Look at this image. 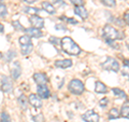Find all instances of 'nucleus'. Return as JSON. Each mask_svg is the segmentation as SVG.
<instances>
[{"label": "nucleus", "instance_id": "nucleus-19", "mask_svg": "<svg viewBox=\"0 0 129 122\" xmlns=\"http://www.w3.org/2000/svg\"><path fill=\"white\" fill-rule=\"evenodd\" d=\"M17 103H18V105L23 110H26L28 108V104H29V99H27L26 98V96L23 95V94H20L18 96V98H17Z\"/></svg>", "mask_w": 129, "mask_h": 122}, {"label": "nucleus", "instance_id": "nucleus-5", "mask_svg": "<svg viewBox=\"0 0 129 122\" xmlns=\"http://www.w3.org/2000/svg\"><path fill=\"white\" fill-rule=\"evenodd\" d=\"M82 120L84 122H99L100 121V116L96 112L95 110H87L82 114Z\"/></svg>", "mask_w": 129, "mask_h": 122}, {"label": "nucleus", "instance_id": "nucleus-16", "mask_svg": "<svg viewBox=\"0 0 129 122\" xmlns=\"http://www.w3.org/2000/svg\"><path fill=\"white\" fill-rule=\"evenodd\" d=\"M112 92H113V94H114V96H115L116 98L125 99V100L128 99V96L126 94V92H125L124 90L120 89V88H112Z\"/></svg>", "mask_w": 129, "mask_h": 122}, {"label": "nucleus", "instance_id": "nucleus-21", "mask_svg": "<svg viewBox=\"0 0 129 122\" xmlns=\"http://www.w3.org/2000/svg\"><path fill=\"white\" fill-rule=\"evenodd\" d=\"M23 11L27 14H30V15H37L41 10L38 9V8H34V7H24Z\"/></svg>", "mask_w": 129, "mask_h": 122}, {"label": "nucleus", "instance_id": "nucleus-20", "mask_svg": "<svg viewBox=\"0 0 129 122\" xmlns=\"http://www.w3.org/2000/svg\"><path fill=\"white\" fill-rule=\"evenodd\" d=\"M120 117L125 118V119H129V100L127 99L126 103L123 104L120 108Z\"/></svg>", "mask_w": 129, "mask_h": 122}, {"label": "nucleus", "instance_id": "nucleus-39", "mask_svg": "<svg viewBox=\"0 0 129 122\" xmlns=\"http://www.w3.org/2000/svg\"><path fill=\"white\" fill-rule=\"evenodd\" d=\"M123 65L129 69V59H128V58H124V59H123Z\"/></svg>", "mask_w": 129, "mask_h": 122}, {"label": "nucleus", "instance_id": "nucleus-14", "mask_svg": "<svg viewBox=\"0 0 129 122\" xmlns=\"http://www.w3.org/2000/svg\"><path fill=\"white\" fill-rule=\"evenodd\" d=\"M74 14L78 15V17H81V19H83V20H86L88 17V12H87V10L85 9L84 6L74 7Z\"/></svg>", "mask_w": 129, "mask_h": 122}, {"label": "nucleus", "instance_id": "nucleus-1", "mask_svg": "<svg viewBox=\"0 0 129 122\" xmlns=\"http://www.w3.org/2000/svg\"><path fill=\"white\" fill-rule=\"evenodd\" d=\"M60 45H62V51L69 55L78 56L82 53L81 48L76 44V42L70 37H64L62 40H60Z\"/></svg>", "mask_w": 129, "mask_h": 122}, {"label": "nucleus", "instance_id": "nucleus-24", "mask_svg": "<svg viewBox=\"0 0 129 122\" xmlns=\"http://www.w3.org/2000/svg\"><path fill=\"white\" fill-rule=\"evenodd\" d=\"M32 49H34L32 43L27 44V45H23V46H20V52H22V54L23 55H28V54H30L31 53Z\"/></svg>", "mask_w": 129, "mask_h": 122}, {"label": "nucleus", "instance_id": "nucleus-41", "mask_svg": "<svg viewBox=\"0 0 129 122\" xmlns=\"http://www.w3.org/2000/svg\"><path fill=\"white\" fill-rule=\"evenodd\" d=\"M22 1L26 2V3H28V5H34V3H36L38 0H22Z\"/></svg>", "mask_w": 129, "mask_h": 122}, {"label": "nucleus", "instance_id": "nucleus-8", "mask_svg": "<svg viewBox=\"0 0 129 122\" xmlns=\"http://www.w3.org/2000/svg\"><path fill=\"white\" fill-rule=\"evenodd\" d=\"M37 93L38 95L40 96L41 98H48L51 96V92H50V89L48 88L46 84H42V85H38L37 87Z\"/></svg>", "mask_w": 129, "mask_h": 122}, {"label": "nucleus", "instance_id": "nucleus-11", "mask_svg": "<svg viewBox=\"0 0 129 122\" xmlns=\"http://www.w3.org/2000/svg\"><path fill=\"white\" fill-rule=\"evenodd\" d=\"M29 104L34 108H41L42 107V98L38 94H30L29 95Z\"/></svg>", "mask_w": 129, "mask_h": 122}, {"label": "nucleus", "instance_id": "nucleus-33", "mask_svg": "<svg viewBox=\"0 0 129 122\" xmlns=\"http://www.w3.org/2000/svg\"><path fill=\"white\" fill-rule=\"evenodd\" d=\"M12 26L15 28L16 30H23V31H25V28L22 26L18 21H13V22H12Z\"/></svg>", "mask_w": 129, "mask_h": 122}, {"label": "nucleus", "instance_id": "nucleus-3", "mask_svg": "<svg viewBox=\"0 0 129 122\" xmlns=\"http://www.w3.org/2000/svg\"><path fill=\"white\" fill-rule=\"evenodd\" d=\"M101 67L106 71H112V73H120V65L118 60L112 56H108L104 62L101 63Z\"/></svg>", "mask_w": 129, "mask_h": 122}, {"label": "nucleus", "instance_id": "nucleus-10", "mask_svg": "<svg viewBox=\"0 0 129 122\" xmlns=\"http://www.w3.org/2000/svg\"><path fill=\"white\" fill-rule=\"evenodd\" d=\"M22 75V67H20V64L18 62H14L13 63V66L11 68V78L16 80L18 79L20 76Z\"/></svg>", "mask_w": 129, "mask_h": 122}, {"label": "nucleus", "instance_id": "nucleus-23", "mask_svg": "<svg viewBox=\"0 0 129 122\" xmlns=\"http://www.w3.org/2000/svg\"><path fill=\"white\" fill-rule=\"evenodd\" d=\"M16 51L15 50H9L8 52L6 53V55H4V60L6 63H10V62H12L14 57H16Z\"/></svg>", "mask_w": 129, "mask_h": 122}, {"label": "nucleus", "instance_id": "nucleus-17", "mask_svg": "<svg viewBox=\"0 0 129 122\" xmlns=\"http://www.w3.org/2000/svg\"><path fill=\"white\" fill-rule=\"evenodd\" d=\"M42 9L44 10L45 12H48V14H55L56 13L55 7H54L53 3L50 2V1H43L42 2Z\"/></svg>", "mask_w": 129, "mask_h": 122}, {"label": "nucleus", "instance_id": "nucleus-4", "mask_svg": "<svg viewBox=\"0 0 129 122\" xmlns=\"http://www.w3.org/2000/svg\"><path fill=\"white\" fill-rule=\"evenodd\" d=\"M68 90L73 95H82L85 92V84L80 79H72L68 84Z\"/></svg>", "mask_w": 129, "mask_h": 122}, {"label": "nucleus", "instance_id": "nucleus-22", "mask_svg": "<svg viewBox=\"0 0 129 122\" xmlns=\"http://www.w3.org/2000/svg\"><path fill=\"white\" fill-rule=\"evenodd\" d=\"M18 42H20V46H23V45H27V44L32 43V41H31V37H29L28 35H25V36H22V37H20Z\"/></svg>", "mask_w": 129, "mask_h": 122}, {"label": "nucleus", "instance_id": "nucleus-32", "mask_svg": "<svg viewBox=\"0 0 129 122\" xmlns=\"http://www.w3.org/2000/svg\"><path fill=\"white\" fill-rule=\"evenodd\" d=\"M109 105V98L108 97H103L99 100V106L101 107V108H106Z\"/></svg>", "mask_w": 129, "mask_h": 122}, {"label": "nucleus", "instance_id": "nucleus-9", "mask_svg": "<svg viewBox=\"0 0 129 122\" xmlns=\"http://www.w3.org/2000/svg\"><path fill=\"white\" fill-rule=\"evenodd\" d=\"M25 33L31 38H42L43 37V33L41 29L36 27H29V28H25Z\"/></svg>", "mask_w": 129, "mask_h": 122}, {"label": "nucleus", "instance_id": "nucleus-27", "mask_svg": "<svg viewBox=\"0 0 129 122\" xmlns=\"http://www.w3.org/2000/svg\"><path fill=\"white\" fill-rule=\"evenodd\" d=\"M0 122H11V118L6 111H2L0 114Z\"/></svg>", "mask_w": 129, "mask_h": 122}, {"label": "nucleus", "instance_id": "nucleus-40", "mask_svg": "<svg viewBox=\"0 0 129 122\" xmlns=\"http://www.w3.org/2000/svg\"><path fill=\"white\" fill-rule=\"evenodd\" d=\"M122 75H123L124 77H127V79L129 80V73H128V68L126 70H122Z\"/></svg>", "mask_w": 129, "mask_h": 122}, {"label": "nucleus", "instance_id": "nucleus-37", "mask_svg": "<svg viewBox=\"0 0 129 122\" xmlns=\"http://www.w3.org/2000/svg\"><path fill=\"white\" fill-rule=\"evenodd\" d=\"M50 2L55 3L56 6H66V3H64L62 0H50Z\"/></svg>", "mask_w": 129, "mask_h": 122}, {"label": "nucleus", "instance_id": "nucleus-29", "mask_svg": "<svg viewBox=\"0 0 129 122\" xmlns=\"http://www.w3.org/2000/svg\"><path fill=\"white\" fill-rule=\"evenodd\" d=\"M8 15V8L6 5H3L2 2H0V16L4 17Z\"/></svg>", "mask_w": 129, "mask_h": 122}, {"label": "nucleus", "instance_id": "nucleus-31", "mask_svg": "<svg viewBox=\"0 0 129 122\" xmlns=\"http://www.w3.org/2000/svg\"><path fill=\"white\" fill-rule=\"evenodd\" d=\"M32 121L34 122H44V117H43L42 113H39V114H36V116H32Z\"/></svg>", "mask_w": 129, "mask_h": 122}, {"label": "nucleus", "instance_id": "nucleus-2", "mask_svg": "<svg viewBox=\"0 0 129 122\" xmlns=\"http://www.w3.org/2000/svg\"><path fill=\"white\" fill-rule=\"evenodd\" d=\"M102 37L109 40H123L125 38V34L123 31H120L116 29L115 27H113L112 25L106 24L102 28Z\"/></svg>", "mask_w": 129, "mask_h": 122}, {"label": "nucleus", "instance_id": "nucleus-6", "mask_svg": "<svg viewBox=\"0 0 129 122\" xmlns=\"http://www.w3.org/2000/svg\"><path fill=\"white\" fill-rule=\"evenodd\" d=\"M13 89V83L11 78L8 76H1V90L4 93H9L12 91Z\"/></svg>", "mask_w": 129, "mask_h": 122}, {"label": "nucleus", "instance_id": "nucleus-12", "mask_svg": "<svg viewBox=\"0 0 129 122\" xmlns=\"http://www.w3.org/2000/svg\"><path fill=\"white\" fill-rule=\"evenodd\" d=\"M54 65L57 68H60V69H67L72 66V60L70 58H64V59H58L54 63Z\"/></svg>", "mask_w": 129, "mask_h": 122}, {"label": "nucleus", "instance_id": "nucleus-34", "mask_svg": "<svg viewBox=\"0 0 129 122\" xmlns=\"http://www.w3.org/2000/svg\"><path fill=\"white\" fill-rule=\"evenodd\" d=\"M106 43L109 46H111V48H113V49L120 48V45H118L117 43H115V40H109V39H106Z\"/></svg>", "mask_w": 129, "mask_h": 122}, {"label": "nucleus", "instance_id": "nucleus-43", "mask_svg": "<svg viewBox=\"0 0 129 122\" xmlns=\"http://www.w3.org/2000/svg\"><path fill=\"white\" fill-rule=\"evenodd\" d=\"M127 48H128V50H129V43H127Z\"/></svg>", "mask_w": 129, "mask_h": 122}, {"label": "nucleus", "instance_id": "nucleus-18", "mask_svg": "<svg viewBox=\"0 0 129 122\" xmlns=\"http://www.w3.org/2000/svg\"><path fill=\"white\" fill-rule=\"evenodd\" d=\"M118 118H120V110H118L117 108H111L108 112V119L109 120H116Z\"/></svg>", "mask_w": 129, "mask_h": 122}, {"label": "nucleus", "instance_id": "nucleus-35", "mask_svg": "<svg viewBox=\"0 0 129 122\" xmlns=\"http://www.w3.org/2000/svg\"><path fill=\"white\" fill-rule=\"evenodd\" d=\"M123 20H124L125 24L129 26V10H127V11L124 12V14H123Z\"/></svg>", "mask_w": 129, "mask_h": 122}, {"label": "nucleus", "instance_id": "nucleus-42", "mask_svg": "<svg viewBox=\"0 0 129 122\" xmlns=\"http://www.w3.org/2000/svg\"><path fill=\"white\" fill-rule=\"evenodd\" d=\"M3 31H4V26L0 23V33H3Z\"/></svg>", "mask_w": 129, "mask_h": 122}, {"label": "nucleus", "instance_id": "nucleus-25", "mask_svg": "<svg viewBox=\"0 0 129 122\" xmlns=\"http://www.w3.org/2000/svg\"><path fill=\"white\" fill-rule=\"evenodd\" d=\"M100 2L104 7H108V8H114V7H116V0H100Z\"/></svg>", "mask_w": 129, "mask_h": 122}, {"label": "nucleus", "instance_id": "nucleus-36", "mask_svg": "<svg viewBox=\"0 0 129 122\" xmlns=\"http://www.w3.org/2000/svg\"><path fill=\"white\" fill-rule=\"evenodd\" d=\"M70 2L72 3L74 7H76V6H83L84 5V0H70Z\"/></svg>", "mask_w": 129, "mask_h": 122}, {"label": "nucleus", "instance_id": "nucleus-26", "mask_svg": "<svg viewBox=\"0 0 129 122\" xmlns=\"http://www.w3.org/2000/svg\"><path fill=\"white\" fill-rule=\"evenodd\" d=\"M110 21H112V22L114 24H116V26H118V27H124V25H125V22H124L123 17H115V19L111 17Z\"/></svg>", "mask_w": 129, "mask_h": 122}, {"label": "nucleus", "instance_id": "nucleus-15", "mask_svg": "<svg viewBox=\"0 0 129 122\" xmlns=\"http://www.w3.org/2000/svg\"><path fill=\"white\" fill-rule=\"evenodd\" d=\"M95 92L98 93V94H106L109 92V89L103 82L97 80L95 83Z\"/></svg>", "mask_w": 129, "mask_h": 122}, {"label": "nucleus", "instance_id": "nucleus-28", "mask_svg": "<svg viewBox=\"0 0 129 122\" xmlns=\"http://www.w3.org/2000/svg\"><path fill=\"white\" fill-rule=\"evenodd\" d=\"M59 20H62V21H64V22H67V23H69V24H73V25H78V22L76 20H74V19H70V17H67V16H64V15H62L59 17Z\"/></svg>", "mask_w": 129, "mask_h": 122}, {"label": "nucleus", "instance_id": "nucleus-13", "mask_svg": "<svg viewBox=\"0 0 129 122\" xmlns=\"http://www.w3.org/2000/svg\"><path fill=\"white\" fill-rule=\"evenodd\" d=\"M34 80L38 85H42V84H46V82L48 81V78L43 73H36L34 75Z\"/></svg>", "mask_w": 129, "mask_h": 122}, {"label": "nucleus", "instance_id": "nucleus-44", "mask_svg": "<svg viewBox=\"0 0 129 122\" xmlns=\"http://www.w3.org/2000/svg\"><path fill=\"white\" fill-rule=\"evenodd\" d=\"M1 57H2V54H1V53H0V58H1Z\"/></svg>", "mask_w": 129, "mask_h": 122}, {"label": "nucleus", "instance_id": "nucleus-45", "mask_svg": "<svg viewBox=\"0 0 129 122\" xmlns=\"http://www.w3.org/2000/svg\"><path fill=\"white\" fill-rule=\"evenodd\" d=\"M2 1H3V0H0V2H2Z\"/></svg>", "mask_w": 129, "mask_h": 122}, {"label": "nucleus", "instance_id": "nucleus-30", "mask_svg": "<svg viewBox=\"0 0 129 122\" xmlns=\"http://www.w3.org/2000/svg\"><path fill=\"white\" fill-rule=\"evenodd\" d=\"M60 40H62V39L57 38V37H55V36H52V37H50L48 42H50L51 44L57 46V45H59V44H60Z\"/></svg>", "mask_w": 129, "mask_h": 122}, {"label": "nucleus", "instance_id": "nucleus-38", "mask_svg": "<svg viewBox=\"0 0 129 122\" xmlns=\"http://www.w3.org/2000/svg\"><path fill=\"white\" fill-rule=\"evenodd\" d=\"M55 29L56 30H64L66 31L67 28H66V26H64V25H62V24H57V25H55Z\"/></svg>", "mask_w": 129, "mask_h": 122}, {"label": "nucleus", "instance_id": "nucleus-7", "mask_svg": "<svg viewBox=\"0 0 129 122\" xmlns=\"http://www.w3.org/2000/svg\"><path fill=\"white\" fill-rule=\"evenodd\" d=\"M29 22L32 25V27L39 28V29H41V28L44 27V20L39 15H30Z\"/></svg>", "mask_w": 129, "mask_h": 122}]
</instances>
